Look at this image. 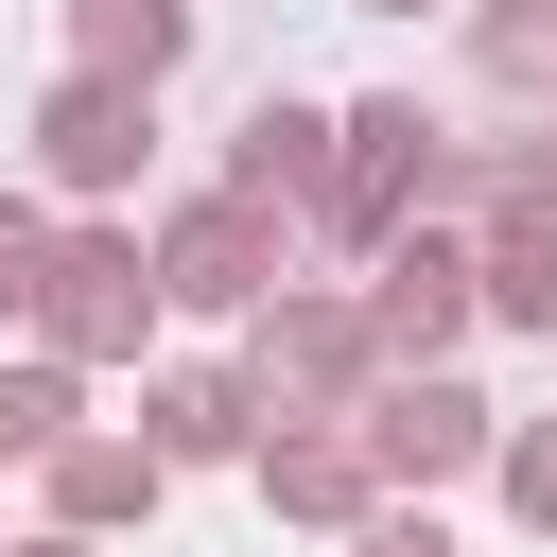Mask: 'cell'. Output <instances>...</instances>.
<instances>
[{"label": "cell", "mask_w": 557, "mask_h": 557, "mask_svg": "<svg viewBox=\"0 0 557 557\" xmlns=\"http://www.w3.org/2000/svg\"><path fill=\"white\" fill-rule=\"evenodd\" d=\"M139 435H157L174 470H226V453H261V383H244V366H157V383H139Z\"/></svg>", "instance_id": "8fae6325"}, {"label": "cell", "mask_w": 557, "mask_h": 557, "mask_svg": "<svg viewBox=\"0 0 557 557\" xmlns=\"http://www.w3.org/2000/svg\"><path fill=\"white\" fill-rule=\"evenodd\" d=\"M435 191H453V122H418V87H366V104H348V174H331L313 244H400Z\"/></svg>", "instance_id": "3957f363"}, {"label": "cell", "mask_w": 557, "mask_h": 557, "mask_svg": "<svg viewBox=\"0 0 557 557\" xmlns=\"http://www.w3.org/2000/svg\"><path fill=\"white\" fill-rule=\"evenodd\" d=\"M157 313H174V278H157V244L104 226V209H87V226L52 244V278H35V348H70V366H139Z\"/></svg>", "instance_id": "7a4b0ae2"}, {"label": "cell", "mask_w": 557, "mask_h": 557, "mask_svg": "<svg viewBox=\"0 0 557 557\" xmlns=\"http://www.w3.org/2000/svg\"><path fill=\"white\" fill-rule=\"evenodd\" d=\"M174 52H191V0H70V70L174 87Z\"/></svg>", "instance_id": "4fadbf2b"}, {"label": "cell", "mask_w": 557, "mask_h": 557, "mask_svg": "<svg viewBox=\"0 0 557 557\" xmlns=\"http://www.w3.org/2000/svg\"><path fill=\"white\" fill-rule=\"evenodd\" d=\"M70 435H87V366L70 348H17L0 366V470H52Z\"/></svg>", "instance_id": "7c38bea8"}, {"label": "cell", "mask_w": 557, "mask_h": 557, "mask_svg": "<svg viewBox=\"0 0 557 557\" xmlns=\"http://www.w3.org/2000/svg\"><path fill=\"white\" fill-rule=\"evenodd\" d=\"M139 157H157V87H122V70H52V104H35V174H52L70 209H122Z\"/></svg>", "instance_id": "5b68a950"}, {"label": "cell", "mask_w": 557, "mask_h": 557, "mask_svg": "<svg viewBox=\"0 0 557 557\" xmlns=\"http://www.w3.org/2000/svg\"><path fill=\"white\" fill-rule=\"evenodd\" d=\"M348 557H453V522H435V505H418V487H400V505H383V522H366V540H348Z\"/></svg>", "instance_id": "e0dca14e"}, {"label": "cell", "mask_w": 557, "mask_h": 557, "mask_svg": "<svg viewBox=\"0 0 557 557\" xmlns=\"http://www.w3.org/2000/svg\"><path fill=\"white\" fill-rule=\"evenodd\" d=\"M366 453H383V487H418V505H435L453 470H487V453H505V418H487L453 366H383V383H366Z\"/></svg>", "instance_id": "8992f818"}, {"label": "cell", "mask_w": 557, "mask_h": 557, "mask_svg": "<svg viewBox=\"0 0 557 557\" xmlns=\"http://www.w3.org/2000/svg\"><path fill=\"white\" fill-rule=\"evenodd\" d=\"M17 557H104V540H70V522H35V540H17Z\"/></svg>", "instance_id": "ac0fdd59"}, {"label": "cell", "mask_w": 557, "mask_h": 557, "mask_svg": "<svg viewBox=\"0 0 557 557\" xmlns=\"http://www.w3.org/2000/svg\"><path fill=\"white\" fill-rule=\"evenodd\" d=\"M278 244H296V226H278L261 191H191V209L157 226V278H174V313H261V296H278Z\"/></svg>", "instance_id": "52a82bcc"}, {"label": "cell", "mask_w": 557, "mask_h": 557, "mask_svg": "<svg viewBox=\"0 0 557 557\" xmlns=\"http://www.w3.org/2000/svg\"><path fill=\"white\" fill-rule=\"evenodd\" d=\"M0 557H17V540H0Z\"/></svg>", "instance_id": "ffe728a7"}, {"label": "cell", "mask_w": 557, "mask_h": 557, "mask_svg": "<svg viewBox=\"0 0 557 557\" xmlns=\"http://www.w3.org/2000/svg\"><path fill=\"white\" fill-rule=\"evenodd\" d=\"M470 52H487V87L557 104V0H470Z\"/></svg>", "instance_id": "5bb4252c"}, {"label": "cell", "mask_w": 557, "mask_h": 557, "mask_svg": "<svg viewBox=\"0 0 557 557\" xmlns=\"http://www.w3.org/2000/svg\"><path fill=\"white\" fill-rule=\"evenodd\" d=\"M366 17H418V0H366Z\"/></svg>", "instance_id": "d6986e66"}, {"label": "cell", "mask_w": 557, "mask_h": 557, "mask_svg": "<svg viewBox=\"0 0 557 557\" xmlns=\"http://www.w3.org/2000/svg\"><path fill=\"white\" fill-rule=\"evenodd\" d=\"M366 331H383V366H453V348L487 331V261L418 209L400 244H366Z\"/></svg>", "instance_id": "277c9868"}, {"label": "cell", "mask_w": 557, "mask_h": 557, "mask_svg": "<svg viewBox=\"0 0 557 557\" xmlns=\"http://www.w3.org/2000/svg\"><path fill=\"white\" fill-rule=\"evenodd\" d=\"M52 244H70V226H52L35 191H0V331H35V278H52Z\"/></svg>", "instance_id": "9a60e30c"}, {"label": "cell", "mask_w": 557, "mask_h": 557, "mask_svg": "<svg viewBox=\"0 0 557 557\" xmlns=\"http://www.w3.org/2000/svg\"><path fill=\"white\" fill-rule=\"evenodd\" d=\"M244 383H261V418H366V383H383V331H366V296H331V278H278V296L244 313Z\"/></svg>", "instance_id": "6da1fadb"}, {"label": "cell", "mask_w": 557, "mask_h": 557, "mask_svg": "<svg viewBox=\"0 0 557 557\" xmlns=\"http://www.w3.org/2000/svg\"><path fill=\"white\" fill-rule=\"evenodd\" d=\"M487 487H505V522H540V540H557V418H505Z\"/></svg>", "instance_id": "2e32d148"}, {"label": "cell", "mask_w": 557, "mask_h": 557, "mask_svg": "<svg viewBox=\"0 0 557 557\" xmlns=\"http://www.w3.org/2000/svg\"><path fill=\"white\" fill-rule=\"evenodd\" d=\"M244 470H261V505H278V522H331V540H366V522L400 505V487H383V453H366V418H261V453H244Z\"/></svg>", "instance_id": "ba28073f"}, {"label": "cell", "mask_w": 557, "mask_h": 557, "mask_svg": "<svg viewBox=\"0 0 557 557\" xmlns=\"http://www.w3.org/2000/svg\"><path fill=\"white\" fill-rule=\"evenodd\" d=\"M331 174H348V104L261 87V104H244V139H226V191H261L278 226H313V209H331Z\"/></svg>", "instance_id": "9c48e42d"}, {"label": "cell", "mask_w": 557, "mask_h": 557, "mask_svg": "<svg viewBox=\"0 0 557 557\" xmlns=\"http://www.w3.org/2000/svg\"><path fill=\"white\" fill-rule=\"evenodd\" d=\"M157 487H174V453H157V435H70V453L35 470V505H52L70 540H122V522H157Z\"/></svg>", "instance_id": "30bf717a"}]
</instances>
